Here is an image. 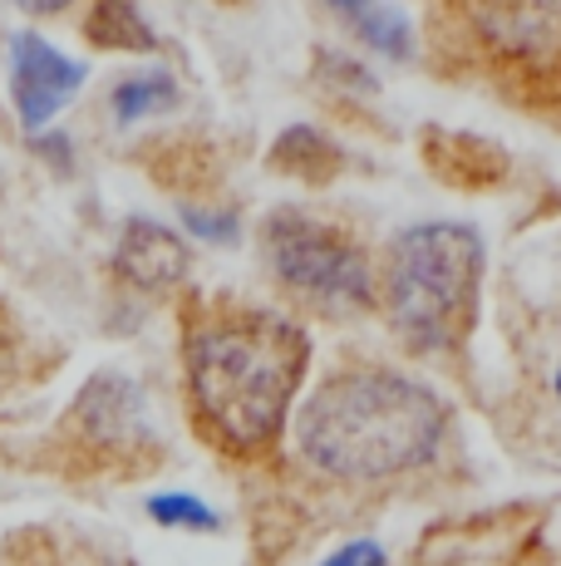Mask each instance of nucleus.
I'll return each mask as SVG.
<instances>
[{"instance_id": "obj_3", "label": "nucleus", "mask_w": 561, "mask_h": 566, "mask_svg": "<svg viewBox=\"0 0 561 566\" xmlns=\"http://www.w3.org/2000/svg\"><path fill=\"white\" fill-rule=\"evenodd\" d=\"M483 237L468 222H419L394 237L384 266V315L414 350H448L478 306Z\"/></svg>"}, {"instance_id": "obj_5", "label": "nucleus", "mask_w": 561, "mask_h": 566, "mask_svg": "<svg viewBox=\"0 0 561 566\" xmlns=\"http://www.w3.org/2000/svg\"><path fill=\"white\" fill-rule=\"evenodd\" d=\"M84 80H89V70L60 54L50 40L30 35V30L10 40V94H15V114L30 134L45 128Z\"/></svg>"}, {"instance_id": "obj_8", "label": "nucleus", "mask_w": 561, "mask_h": 566, "mask_svg": "<svg viewBox=\"0 0 561 566\" xmlns=\"http://www.w3.org/2000/svg\"><path fill=\"white\" fill-rule=\"evenodd\" d=\"M89 40L104 50H154L158 45L134 0H99L89 15Z\"/></svg>"}, {"instance_id": "obj_13", "label": "nucleus", "mask_w": 561, "mask_h": 566, "mask_svg": "<svg viewBox=\"0 0 561 566\" xmlns=\"http://www.w3.org/2000/svg\"><path fill=\"white\" fill-rule=\"evenodd\" d=\"M320 566H390V557H384L380 542L360 537V542H345V547L336 552V557H326Z\"/></svg>"}, {"instance_id": "obj_9", "label": "nucleus", "mask_w": 561, "mask_h": 566, "mask_svg": "<svg viewBox=\"0 0 561 566\" xmlns=\"http://www.w3.org/2000/svg\"><path fill=\"white\" fill-rule=\"evenodd\" d=\"M336 163H340L336 148H330L316 128H290V134H280V144H276V168H290L296 178L320 182L336 172Z\"/></svg>"}, {"instance_id": "obj_7", "label": "nucleus", "mask_w": 561, "mask_h": 566, "mask_svg": "<svg viewBox=\"0 0 561 566\" xmlns=\"http://www.w3.org/2000/svg\"><path fill=\"white\" fill-rule=\"evenodd\" d=\"M80 419H84V429L99 433V439L124 443L128 433L144 429V399H138V389L128 385V379L99 375L80 395Z\"/></svg>"}, {"instance_id": "obj_6", "label": "nucleus", "mask_w": 561, "mask_h": 566, "mask_svg": "<svg viewBox=\"0 0 561 566\" xmlns=\"http://www.w3.org/2000/svg\"><path fill=\"white\" fill-rule=\"evenodd\" d=\"M188 247H182V237H172L168 227L148 222V217H134V222L124 227V237H118L114 247V266L124 281H134L138 291H168L178 286L182 276H188Z\"/></svg>"}, {"instance_id": "obj_1", "label": "nucleus", "mask_w": 561, "mask_h": 566, "mask_svg": "<svg viewBox=\"0 0 561 566\" xmlns=\"http://www.w3.org/2000/svg\"><path fill=\"white\" fill-rule=\"evenodd\" d=\"M448 409L399 369H345L300 409V459L340 483H380L428 463L444 443Z\"/></svg>"}, {"instance_id": "obj_19", "label": "nucleus", "mask_w": 561, "mask_h": 566, "mask_svg": "<svg viewBox=\"0 0 561 566\" xmlns=\"http://www.w3.org/2000/svg\"><path fill=\"white\" fill-rule=\"evenodd\" d=\"M552 389H557V399H561V365H557V375H552Z\"/></svg>"}, {"instance_id": "obj_15", "label": "nucleus", "mask_w": 561, "mask_h": 566, "mask_svg": "<svg viewBox=\"0 0 561 566\" xmlns=\"http://www.w3.org/2000/svg\"><path fill=\"white\" fill-rule=\"evenodd\" d=\"M20 10H30V15H50V10H64L70 0H15Z\"/></svg>"}, {"instance_id": "obj_11", "label": "nucleus", "mask_w": 561, "mask_h": 566, "mask_svg": "<svg viewBox=\"0 0 561 566\" xmlns=\"http://www.w3.org/2000/svg\"><path fill=\"white\" fill-rule=\"evenodd\" d=\"M354 30H360L364 45L380 50V54H390V60H404V54L414 50V35H409V20L399 15V10H384V6L364 10V15L354 20Z\"/></svg>"}, {"instance_id": "obj_17", "label": "nucleus", "mask_w": 561, "mask_h": 566, "mask_svg": "<svg viewBox=\"0 0 561 566\" xmlns=\"http://www.w3.org/2000/svg\"><path fill=\"white\" fill-rule=\"evenodd\" d=\"M6 350H10V340H6V331H0V375H6Z\"/></svg>"}, {"instance_id": "obj_2", "label": "nucleus", "mask_w": 561, "mask_h": 566, "mask_svg": "<svg viewBox=\"0 0 561 566\" xmlns=\"http://www.w3.org/2000/svg\"><path fill=\"white\" fill-rule=\"evenodd\" d=\"M310 360L296 321L272 311H236L188 340V389L222 443L252 453L280 433Z\"/></svg>"}, {"instance_id": "obj_16", "label": "nucleus", "mask_w": 561, "mask_h": 566, "mask_svg": "<svg viewBox=\"0 0 561 566\" xmlns=\"http://www.w3.org/2000/svg\"><path fill=\"white\" fill-rule=\"evenodd\" d=\"M330 6L345 10V15H354V20H360L364 10H374V6H380V0H330Z\"/></svg>"}, {"instance_id": "obj_4", "label": "nucleus", "mask_w": 561, "mask_h": 566, "mask_svg": "<svg viewBox=\"0 0 561 566\" xmlns=\"http://www.w3.org/2000/svg\"><path fill=\"white\" fill-rule=\"evenodd\" d=\"M266 256L280 286L306 296L320 311H360L370 306V261L345 232L310 222L300 212H276L266 222Z\"/></svg>"}, {"instance_id": "obj_18", "label": "nucleus", "mask_w": 561, "mask_h": 566, "mask_svg": "<svg viewBox=\"0 0 561 566\" xmlns=\"http://www.w3.org/2000/svg\"><path fill=\"white\" fill-rule=\"evenodd\" d=\"M537 6H547V10H552V15H561V0H537Z\"/></svg>"}, {"instance_id": "obj_10", "label": "nucleus", "mask_w": 561, "mask_h": 566, "mask_svg": "<svg viewBox=\"0 0 561 566\" xmlns=\"http://www.w3.org/2000/svg\"><path fill=\"white\" fill-rule=\"evenodd\" d=\"M172 99H178V90H172L168 74H134V80H124L114 90V114L124 124H134V118L154 114V108H168Z\"/></svg>"}, {"instance_id": "obj_14", "label": "nucleus", "mask_w": 561, "mask_h": 566, "mask_svg": "<svg viewBox=\"0 0 561 566\" xmlns=\"http://www.w3.org/2000/svg\"><path fill=\"white\" fill-rule=\"evenodd\" d=\"M188 227L198 237H212V242H232L236 237V222L232 217H208V212H188Z\"/></svg>"}, {"instance_id": "obj_12", "label": "nucleus", "mask_w": 561, "mask_h": 566, "mask_svg": "<svg viewBox=\"0 0 561 566\" xmlns=\"http://www.w3.org/2000/svg\"><path fill=\"white\" fill-rule=\"evenodd\" d=\"M148 517L163 522V527H192V532H212V527H218V513H212L202 497H192V493H158V497H148Z\"/></svg>"}]
</instances>
